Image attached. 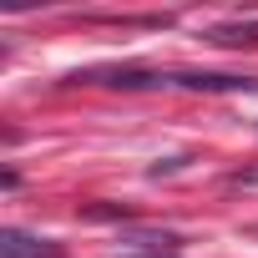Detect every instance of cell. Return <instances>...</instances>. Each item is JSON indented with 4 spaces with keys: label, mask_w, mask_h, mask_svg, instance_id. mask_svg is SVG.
<instances>
[{
    "label": "cell",
    "mask_w": 258,
    "mask_h": 258,
    "mask_svg": "<svg viewBox=\"0 0 258 258\" xmlns=\"http://www.w3.org/2000/svg\"><path fill=\"white\" fill-rule=\"evenodd\" d=\"M0 258H66L56 238H36L21 228H0Z\"/></svg>",
    "instance_id": "cell-1"
},
{
    "label": "cell",
    "mask_w": 258,
    "mask_h": 258,
    "mask_svg": "<svg viewBox=\"0 0 258 258\" xmlns=\"http://www.w3.org/2000/svg\"><path fill=\"white\" fill-rule=\"evenodd\" d=\"M167 86H187V91H258V76H228V71H177V76H167Z\"/></svg>",
    "instance_id": "cell-2"
},
{
    "label": "cell",
    "mask_w": 258,
    "mask_h": 258,
    "mask_svg": "<svg viewBox=\"0 0 258 258\" xmlns=\"http://www.w3.org/2000/svg\"><path fill=\"white\" fill-rule=\"evenodd\" d=\"M116 243H121V248H132L137 258H167V253H177V248H182V238H177V233H167V228H126Z\"/></svg>",
    "instance_id": "cell-3"
},
{
    "label": "cell",
    "mask_w": 258,
    "mask_h": 258,
    "mask_svg": "<svg viewBox=\"0 0 258 258\" xmlns=\"http://www.w3.org/2000/svg\"><path fill=\"white\" fill-rule=\"evenodd\" d=\"M213 46H258V21H223L203 31Z\"/></svg>",
    "instance_id": "cell-4"
},
{
    "label": "cell",
    "mask_w": 258,
    "mask_h": 258,
    "mask_svg": "<svg viewBox=\"0 0 258 258\" xmlns=\"http://www.w3.org/2000/svg\"><path fill=\"white\" fill-rule=\"evenodd\" d=\"M228 182H233V187H258V167H243V172H233Z\"/></svg>",
    "instance_id": "cell-5"
},
{
    "label": "cell",
    "mask_w": 258,
    "mask_h": 258,
    "mask_svg": "<svg viewBox=\"0 0 258 258\" xmlns=\"http://www.w3.org/2000/svg\"><path fill=\"white\" fill-rule=\"evenodd\" d=\"M167 258H177V253H167Z\"/></svg>",
    "instance_id": "cell-6"
}]
</instances>
